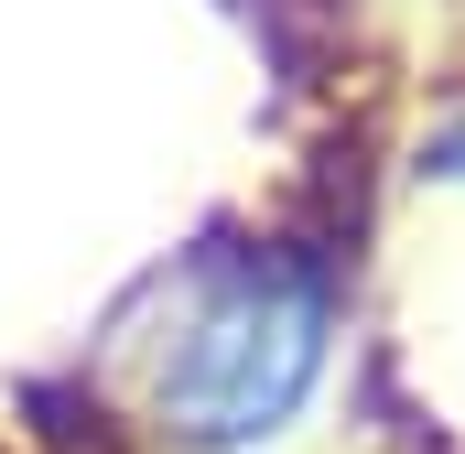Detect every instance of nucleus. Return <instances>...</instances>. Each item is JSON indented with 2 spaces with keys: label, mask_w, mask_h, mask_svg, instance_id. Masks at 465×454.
Listing matches in <instances>:
<instances>
[{
  "label": "nucleus",
  "mask_w": 465,
  "mask_h": 454,
  "mask_svg": "<svg viewBox=\"0 0 465 454\" xmlns=\"http://www.w3.org/2000/svg\"><path fill=\"white\" fill-rule=\"evenodd\" d=\"M336 346V281L303 249H228L163 346L152 379V422L195 454H249L271 433H292V411L314 400Z\"/></svg>",
  "instance_id": "obj_1"
},
{
  "label": "nucleus",
  "mask_w": 465,
  "mask_h": 454,
  "mask_svg": "<svg viewBox=\"0 0 465 454\" xmlns=\"http://www.w3.org/2000/svg\"><path fill=\"white\" fill-rule=\"evenodd\" d=\"M433 173H444V184H465V119H444V141H433Z\"/></svg>",
  "instance_id": "obj_2"
}]
</instances>
